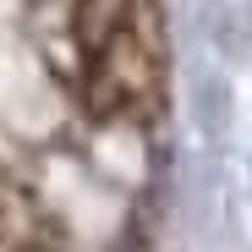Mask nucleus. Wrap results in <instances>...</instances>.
I'll list each match as a JSON object with an SVG mask.
<instances>
[{"label":"nucleus","mask_w":252,"mask_h":252,"mask_svg":"<svg viewBox=\"0 0 252 252\" xmlns=\"http://www.w3.org/2000/svg\"><path fill=\"white\" fill-rule=\"evenodd\" d=\"M0 252H66L61 225L6 170H0Z\"/></svg>","instance_id":"obj_2"},{"label":"nucleus","mask_w":252,"mask_h":252,"mask_svg":"<svg viewBox=\"0 0 252 252\" xmlns=\"http://www.w3.org/2000/svg\"><path fill=\"white\" fill-rule=\"evenodd\" d=\"M82 99L99 121L148 126L164 110V11L159 0H77L71 11Z\"/></svg>","instance_id":"obj_1"}]
</instances>
